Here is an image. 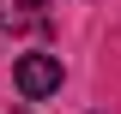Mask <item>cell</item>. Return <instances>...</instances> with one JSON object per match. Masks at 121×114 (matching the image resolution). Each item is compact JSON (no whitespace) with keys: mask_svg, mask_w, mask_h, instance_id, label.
<instances>
[{"mask_svg":"<svg viewBox=\"0 0 121 114\" xmlns=\"http://www.w3.org/2000/svg\"><path fill=\"white\" fill-rule=\"evenodd\" d=\"M48 18V0H0V30H36Z\"/></svg>","mask_w":121,"mask_h":114,"instance_id":"7a4b0ae2","label":"cell"},{"mask_svg":"<svg viewBox=\"0 0 121 114\" xmlns=\"http://www.w3.org/2000/svg\"><path fill=\"white\" fill-rule=\"evenodd\" d=\"M12 78H18V90H24V102L55 96V90H60V54H24Z\"/></svg>","mask_w":121,"mask_h":114,"instance_id":"6da1fadb","label":"cell"}]
</instances>
